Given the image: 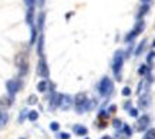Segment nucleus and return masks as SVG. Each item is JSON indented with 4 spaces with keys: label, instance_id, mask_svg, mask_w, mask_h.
I'll use <instances>...</instances> for the list:
<instances>
[{
    "label": "nucleus",
    "instance_id": "nucleus-1",
    "mask_svg": "<svg viewBox=\"0 0 155 139\" xmlns=\"http://www.w3.org/2000/svg\"><path fill=\"white\" fill-rule=\"evenodd\" d=\"M122 64H124V52L117 51L114 54V58H112V71H114V75H115L117 80L121 78V68H122Z\"/></svg>",
    "mask_w": 155,
    "mask_h": 139
},
{
    "label": "nucleus",
    "instance_id": "nucleus-2",
    "mask_svg": "<svg viewBox=\"0 0 155 139\" xmlns=\"http://www.w3.org/2000/svg\"><path fill=\"white\" fill-rule=\"evenodd\" d=\"M114 91V84L112 81L108 78V77H104L103 80L100 81L98 84V92L103 95V97H110Z\"/></svg>",
    "mask_w": 155,
    "mask_h": 139
},
{
    "label": "nucleus",
    "instance_id": "nucleus-3",
    "mask_svg": "<svg viewBox=\"0 0 155 139\" xmlns=\"http://www.w3.org/2000/svg\"><path fill=\"white\" fill-rule=\"evenodd\" d=\"M21 87V84L16 81V80H9L7 82H6V89H7V92H9V95L13 98L16 94L19 92V89Z\"/></svg>",
    "mask_w": 155,
    "mask_h": 139
},
{
    "label": "nucleus",
    "instance_id": "nucleus-4",
    "mask_svg": "<svg viewBox=\"0 0 155 139\" xmlns=\"http://www.w3.org/2000/svg\"><path fill=\"white\" fill-rule=\"evenodd\" d=\"M37 74L43 78H49V67H47V63H46V58L44 55L40 57L38 60V65H37Z\"/></svg>",
    "mask_w": 155,
    "mask_h": 139
},
{
    "label": "nucleus",
    "instance_id": "nucleus-5",
    "mask_svg": "<svg viewBox=\"0 0 155 139\" xmlns=\"http://www.w3.org/2000/svg\"><path fill=\"white\" fill-rule=\"evenodd\" d=\"M73 102H74V99H73V97L71 95H67V94H61V99H60V108L61 109H64V111H67V109H70V106L73 105Z\"/></svg>",
    "mask_w": 155,
    "mask_h": 139
},
{
    "label": "nucleus",
    "instance_id": "nucleus-6",
    "mask_svg": "<svg viewBox=\"0 0 155 139\" xmlns=\"http://www.w3.org/2000/svg\"><path fill=\"white\" fill-rule=\"evenodd\" d=\"M151 105V95L147 92V94H142V95H139V101H138V106L141 108V109H145V108H148Z\"/></svg>",
    "mask_w": 155,
    "mask_h": 139
},
{
    "label": "nucleus",
    "instance_id": "nucleus-7",
    "mask_svg": "<svg viewBox=\"0 0 155 139\" xmlns=\"http://www.w3.org/2000/svg\"><path fill=\"white\" fill-rule=\"evenodd\" d=\"M150 122H151V119H150V117H148V115H142L137 122V129L138 131H145V129L148 128Z\"/></svg>",
    "mask_w": 155,
    "mask_h": 139
},
{
    "label": "nucleus",
    "instance_id": "nucleus-8",
    "mask_svg": "<svg viewBox=\"0 0 155 139\" xmlns=\"http://www.w3.org/2000/svg\"><path fill=\"white\" fill-rule=\"evenodd\" d=\"M150 85H151V82L145 78V80H142L139 84H138V89H137V92H138V95H142V94H147L148 91H150Z\"/></svg>",
    "mask_w": 155,
    "mask_h": 139
},
{
    "label": "nucleus",
    "instance_id": "nucleus-9",
    "mask_svg": "<svg viewBox=\"0 0 155 139\" xmlns=\"http://www.w3.org/2000/svg\"><path fill=\"white\" fill-rule=\"evenodd\" d=\"M26 21H27V24H29L30 27H32V26H34V7H27Z\"/></svg>",
    "mask_w": 155,
    "mask_h": 139
},
{
    "label": "nucleus",
    "instance_id": "nucleus-10",
    "mask_svg": "<svg viewBox=\"0 0 155 139\" xmlns=\"http://www.w3.org/2000/svg\"><path fill=\"white\" fill-rule=\"evenodd\" d=\"M60 99H61V94H57V92H53L51 95V102H50V108L54 109V108H57L58 105H60Z\"/></svg>",
    "mask_w": 155,
    "mask_h": 139
},
{
    "label": "nucleus",
    "instance_id": "nucleus-11",
    "mask_svg": "<svg viewBox=\"0 0 155 139\" xmlns=\"http://www.w3.org/2000/svg\"><path fill=\"white\" fill-rule=\"evenodd\" d=\"M43 48H44V35H43V31H41V33H40V38H38V46H37V51H38V55H40V57L44 55Z\"/></svg>",
    "mask_w": 155,
    "mask_h": 139
},
{
    "label": "nucleus",
    "instance_id": "nucleus-12",
    "mask_svg": "<svg viewBox=\"0 0 155 139\" xmlns=\"http://www.w3.org/2000/svg\"><path fill=\"white\" fill-rule=\"evenodd\" d=\"M74 132H75L77 135H80V136H86L88 129H87L86 126H83V125H75V126H74Z\"/></svg>",
    "mask_w": 155,
    "mask_h": 139
},
{
    "label": "nucleus",
    "instance_id": "nucleus-13",
    "mask_svg": "<svg viewBox=\"0 0 155 139\" xmlns=\"http://www.w3.org/2000/svg\"><path fill=\"white\" fill-rule=\"evenodd\" d=\"M47 88H49V81H47V80H41V81L37 84V89H38L40 92H46Z\"/></svg>",
    "mask_w": 155,
    "mask_h": 139
},
{
    "label": "nucleus",
    "instance_id": "nucleus-14",
    "mask_svg": "<svg viewBox=\"0 0 155 139\" xmlns=\"http://www.w3.org/2000/svg\"><path fill=\"white\" fill-rule=\"evenodd\" d=\"M7 121H9V115H7L4 111L0 109V128H3V126L7 123Z\"/></svg>",
    "mask_w": 155,
    "mask_h": 139
},
{
    "label": "nucleus",
    "instance_id": "nucleus-15",
    "mask_svg": "<svg viewBox=\"0 0 155 139\" xmlns=\"http://www.w3.org/2000/svg\"><path fill=\"white\" fill-rule=\"evenodd\" d=\"M148 10H150V4L148 3H144L142 4V7L139 9V13H138V18H141L144 14H147L148 13Z\"/></svg>",
    "mask_w": 155,
    "mask_h": 139
},
{
    "label": "nucleus",
    "instance_id": "nucleus-16",
    "mask_svg": "<svg viewBox=\"0 0 155 139\" xmlns=\"http://www.w3.org/2000/svg\"><path fill=\"white\" fill-rule=\"evenodd\" d=\"M145 29V24H144V20H139L137 24H135V29H134V31L139 34V33H142V30Z\"/></svg>",
    "mask_w": 155,
    "mask_h": 139
},
{
    "label": "nucleus",
    "instance_id": "nucleus-17",
    "mask_svg": "<svg viewBox=\"0 0 155 139\" xmlns=\"http://www.w3.org/2000/svg\"><path fill=\"white\" fill-rule=\"evenodd\" d=\"M142 139H155V128H151L145 132V135L142 136Z\"/></svg>",
    "mask_w": 155,
    "mask_h": 139
},
{
    "label": "nucleus",
    "instance_id": "nucleus-18",
    "mask_svg": "<svg viewBox=\"0 0 155 139\" xmlns=\"http://www.w3.org/2000/svg\"><path fill=\"white\" fill-rule=\"evenodd\" d=\"M27 118H29V121L36 122L38 119V112H37V111H30V112L27 114Z\"/></svg>",
    "mask_w": 155,
    "mask_h": 139
},
{
    "label": "nucleus",
    "instance_id": "nucleus-19",
    "mask_svg": "<svg viewBox=\"0 0 155 139\" xmlns=\"http://www.w3.org/2000/svg\"><path fill=\"white\" fill-rule=\"evenodd\" d=\"M145 43H147V41H145V40H142V41L138 44L137 50H135V55H137V57L138 55H141V52L144 51V48H145Z\"/></svg>",
    "mask_w": 155,
    "mask_h": 139
},
{
    "label": "nucleus",
    "instance_id": "nucleus-20",
    "mask_svg": "<svg viewBox=\"0 0 155 139\" xmlns=\"http://www.w3.org/2000/svg\"><path fill=\"white\" fill-rule=\"evenodd\" d=\"M150 71H151V68H150L148 65H145V64H144V65H141V67H139V70H138V74H139V75H147Z\"/></svg>",
    "mask_w": 155,
    "mask_h": 139
},
{
    "label": "nucleus",
    "instance_id": "nucleus-21",
    "mask_svg": "<svg viewBox=\"0 0 155 139\" xmlns=\"http://www.w3.org/2000/svg\"><path fill=\"white\" fill-rule=\"evenodd\" d=\"M37 27H38V30H40V33L43 31V27H44V13H40V16H38V24H37Z\"/></svg>",
    "mask_w": 155,
    "mask_h": 139
},
{
    "label": "nucleus",
    "instance_id": "nucleus-22",
    "mask_svg": "<svg viewBox=\"0 0 155 139\" xmlns=\"http://www.w3.org/2000/svg\"><path fill=\"white\" fill-rule=\"evenodd\" d=\"M154 58H155V51H151L148 54V57H147V63H148V67H150V68H151L152 64H154Z\"/></svg>",
    "mask_w": 155,
    "mask_h": 139
},
{
    "label": "nucleus",
    "instance_id": "nucleus-23",
    "mask_svg": "<svg viewBox=\"0 0 155 139\" xmlns=\"http://www.w3.org/2000/svg\"><path fill=\"white\" fill-rule=\"evenodd\" d=\"M137 35H138V34L135 33V31H134V30H132L131 33H128V35L125 37V41H127V43H130V41H132V40H134V38H135Z\"/></svg>",
    "mask_w": 155,
    "mask_h": 139
},
{
    "label": "nucleus",
    "instance_id": "nucleus-24",
    "mask_svg": "<svg viewBox=\"0 0 155 139\" xmlns=\"http://www.w3.org/2000/svg\"><path fill=\"white\" fill-rule=\"evenodd\" d=\"M36 37H37V29H36L34 26H32V38H30V43H32V44H34Z\"/></svg>",
    "mask_w": 155,
    "mask_h": 139
},
{
    "label": "nucleus",
    "instance_id": "nucleus-25",
    "mask_svg": "<svg viewBox=\"0 0 155 139\" xmlns=\"http://www.w3.org/2000/svg\"><path fill=\"white\" fill-rule=\"evenodd\" d=\"M122 131L125 132L127 136H131V135H132V131H131V128H130L128 125H122Z\"/></svg>",
    "mask_w": 155,
    "mask_h": 139
},
{
    "label": "nucleus",
    "instance_id": "nucleus-26",
    "mask_svg": "<svg viewBox=\"0 0 155 139\" xmlns=\"http://www.w3.org/2000/svg\"><path fill=\"white\" fill-rule=\"evenodd\" d=\"M128 112H130V117H132V118H137L138 117V109L137 108H130Z\"/></svg>",
    "mask_w": 155,
    "mask_h": 139
},
{
    "label": "nucleus",
    "instance_id": "nucleus-27",
    "mask_svg": "<svg viewBox=\"0 0 155 139\" xmlns=\"http://www.w3.org/2000/svg\"><path fill=\"white\" fill-rule=\"evenodd\" d=\"M112 126H114L115 129H120V128H122V122L117 118V119H114V121H112Z\"/></svg>",
    "mask_w": 155,
    "mask_h": 139
},
{
    "label": "nucleus",
    "instance_id": "nucleus-28",
    "mask_svg": "<svg viewBox=\"0 0 155 139\" xmlns=\"http://www.w3.org/2000/svg\"><path fill=\"white\" fill-rule=\"evenodd\" d=\"M122 95H124V97H130V95H131V88L130 87L122 88Z\"/></svg>",
    "mask_w": 155,
    "mask_h": 139
},
{
    "label": "nucleus",
    "instance_id": "nucleus-29",
    "mask_svg": "<svg viewBox=\"0 0 155 139\" xmlns=\"http://www.w3.org/2000/svg\"><path fill=\"white\" fill-rule=\"evenodd\" d=\"M27 102H29L30 105L37 104V97H36V95H30V97H29V99H27Z\"/></svg>",
    "mask_w": 155,
    "mask_h": 139
},
{
    "label": "nucleus",
    "instance_id": "nucleus-30",
    "mask_svg": "<svg viewBox=\"0 0 155 139\" xmlns=\"http://www.w3.org/2000/svg\"><path fill=\"white\" fill-rule=\"evenodd\" d=\"M50 129L54 131V132H57V131L60 129V125H58L57 122H51V123H50Z\"/></svg>",
    "mask_w": 155,
    "mask_h": 139
},
{
    "label": "nucleus",
    "instance_id": "nucleus-31",
    "mask_svg": "<svg viewBox=\"0 0 155 139\" xmlns=\"http://www.w3.org/2000/svg\"><path fill=\"white\" fill-rule=\"evenodd\" d=\"M27 114H29V111H27V109H23V111H21V114H20V118H19V121L23 122V119L27 117Z\"/></svg>",
    "mask_w": 155,
    "mask_h": 139
},
{
    "label": "nucleus",
    "instance_id": "nucleus-32",
    "mask_svg": "<svg viewBox=\"0 0 155 139\" xmlns=\"http://www.w3.org/2000/svg\"><path fill=\"white\" fill-rule=\"evenodd\" d=\"M24 4H26L27 7H34L36 0H24Z\"/></svg>",
    "mask_w": 155,
    "mask_h": 139
},
{
    "label": "nucleus",
    "instance_id": "nucleus-33",
    "mask_svg": "<svg viewBox=\"0 0 155 139\" xmlns=\"http://www.w3.org/2000/svg\"><path fill=\"white\" fill-rule=\"evenodd\" d=\"M115 111H117V106H115V105H111V106L108 108V111H107V112H108V114H114Z\"/></svg>",
    "mask_w": 155,
    "mask_h": 139
},
{
    "label": "nucleus",
    "instance_id": "nucleus-34",
    "mask_svg": "<svg viewBox=\"0 0 155 139\" xmlns=\"http://www.w3.org/2000/svg\"><path fill=\"white\" fill-rule=\"evenodd\" d=\"M58 136H60V138H61V139H70V135H69V134H66V132H63V134H60Z\"/></svg>",
    "mask_w": 155,
    "mask_h": 139
},
{
    "label": "nucleus",
    "instance_id": "nucleus-35",
    "mask_svg": "<svg viewBox=\"0 0 155 139\" xmlns=\"http://www.w3.org/2000/svg\"><path fill=\"white\" fill-rule=\"evenodd\" d=\"M130 101H127V102H125V105H124V108H125V109H130Z\"/></svg>",
    "mask_w": 155,
    "mask_h": 139
},
{
    "label": "nucleus",
    "instance_id": "nucleus-36",
    "mask_svg": "<svg viewBox=\"0 0 155 139\" xmlns=\"http://www.w3.org/2000/svg\"><path fill=\"white\" fill-rule=\"evenodd\" d=\"M38 3H40V6H43V4H44V0H38Z\"/></svg>",
    "mask_w": 155,
    "mask_h": 139
},
{
    "label": "nucleus",
    "instance_id": "nucleus-37",
    "mask_svg": "<svg viewBox=\"0 0 155 139\" xmlns=\"http://www.w3.org/2000/svg\"><path fill=\"white\" fill-rule=\"evenodd\" d=\"M141 1H142V3H148L150 0H141Z\"/></svg>",
    "mask_w": 155,
    "mask_h": 139
},
{
    "label": "nucleus",
    "instance_id": "nucleus-38",
    "mask_svg": "<svg viewBox=\"0 0 155 139\" xmlns=\"http://www.w3.org/2000/svg\"><path fill=\"white\" fill-rule=\"evenodd\" d=\"M101 139H111L110 136H104V138H101Z\"/></svg>",
    "mask_w": 155,
    "mask_h": 139
},
{
    "label": "nucleus",
    "instance_id": "nucleus-39",
    "mask_svg": "<svg viewBox=\"0 0 155 139\" xmlns=\"http://www.w3.org/2000/svg\"><path fill=\"white\" fill-rule=\"evenodd\" d=\"M152 46H154V47H155V41H154V44H152Z\"/></svg>",
    "mask_w": 155,
    "mask_h": 139
},
{
    "label": "nucleus",
    "instance_id": "nucleus-40",
    "mask_svg": "<svg viewBox=\"0 0 155 139\" xmlns=\"http://www.w3.org/2000/svg\"><path fill=\"white\" fill-rule=\"evenodd\" d=\"M20 139H24V138H20Z\"/></svg>",
    "mask_w": 155,
    "mask_h": 139
},
{
    "label": "nucleus",
    "instance_id": "nucleus-41",
    "mask_svg": "<svg viewBox=\"0 0 155 139\" xmlns=\"http://www.w3.org/2000/svg\"><path fill=\"white\" fill-rule=\"evenodd\" d=\"M86 139H88V138H86Z\"/></svg>",
    "mask_w": 155,
    "mask_h": 139
}]
</instances>
